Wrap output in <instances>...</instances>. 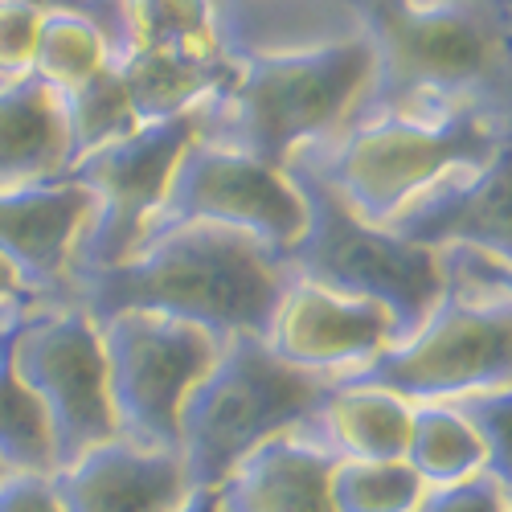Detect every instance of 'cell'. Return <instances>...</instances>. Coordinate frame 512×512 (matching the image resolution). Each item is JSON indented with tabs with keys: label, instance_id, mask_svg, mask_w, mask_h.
Listing matches in <instances>:
<instances>
[{
	"label": "cell",
	"instance_id": "cell-1",
	"mask_svg": "<svg viewBox=\"0 0 512 512\" xmlns=\"http://www.w3.org/2000/svg\"><path fill=\"white\" fill-rule=\"evenodd\" d=\"M345 25L373 58L349 123L476 115L512 136V0H345Z\"/></svg>",
	"mask_w": 512,
	"mask_h": 512
},
{
	"label": "cell",
	"instance_id": "cell-2",
	"mask_svg": "<svg viewBox=\"0 0 512 512\" xmlns=\"http://www.w3.org/2000/svg\"><path fill=\"white\" fill-rule=\"evenodd\" d=\"M287 283L291 271L263 242L222 226H177L119 267L74 279L70 300L95 324L115 312H156L234 340L267 336Z\"/></svg>",
	"mask_w": 512,
	"mask_h": 512
},
{
	"label": "cell",
	"instance_id": "cell-3",
	"mask_svg": "<svg viewBox=\"0 0 512 512\" xmlns=\"http://www.w3.org/2000/svg\"><path fill=\"white\" fill-rule=\"evenodd\" d=\"M373 58L357 29L238 54L234 78L197 111V136L287 168L353 119Z\"/></svg>",
	"mask_w": 512,
	"mask_h": 512
},
{
	"label": "cell",
	"instance_id": "cell-4",
	"mask_svg": "<svg viewBox=\"0 0 512 512\" xmlns=\"http://www.w3.org/2000/svg\"><path fill=\"white\" fill-rule=\"evenodd\" d=\"M508 140L512 136L476 115H373L340 127L332 140L291 160L312 168L361 222L390 226L406 205L463 168L492 160Z\"/></svg>",
	"mask_w": 512,
	"mask_h": 512
},
{
	"label": "cell",
	"instance_id": "cell-5",
	"mask_svg": "<svg viewBox=\"0 0 512 512\" xmlns=\"http://www.w3.org/2000/svg\"><path fill=\"white\" fill-rule=\"evenodd\" d=\"M332 381L283 365L263 336H234L181 406L177 455L193 488H218L279 435H295Z\"/></svg>",
	"mask_w": 512,
	"mask_h": 512
},
{
	"label": "cell",
	"instance_id": "cell-6",
	"mask_svg": "<svg viewBox=\"0 0 512 512\" xmlns=\"http://www.w3.org/2000/svg\"><path fill=\"white\" fill-rule=\"evenodd\" d=\"M287 177L304 197V234L283 254L291 279L328 287L336 295L381 304L394 316L398 340H406L435 312L447 287V267L439 250L414 246L386 226H369L340 201L312 168L287 164Z\"/></svg>",
	"mask_w": 512,
	"mask_h": 512
},
{
	"label": "cell",
	"instance_id": "cell-7",
	"mask_svg": "<svg viewBox=\"0 0 512 512\" xmlns=\"http://www.w3.org/2000/svg\"><path fill=\"white\" fill-rule=\"evenodd\" d=\"M340 381L386 390L410 406L504 390L512 386V304L447 267L435 312L406 340Z\"/></svg>",
	"mask_w": 512,
	"mask_h": 512
},
{
	"label": "cell",
	"instance_id": "cell-8",
	"mask_svg": "<svg viewBox=\"0 0 512 512\" xmlns=\"http://www.w3.org/2000/svg\"><path fill=\"white\" fill-rule=\"evenodd\" d=\"M13 369L37 398L54 443V472L119 439L99 324L74 300L33 304L13 332Z\"/></svg>",
	"mask_w": 512,
	"mask_h": 512
},
{
	"label": "cell",
	"instance_id": "cell-9",
	"mask_svg": "<svg viewBox=\"0 0 512 512\" xmlns=\"http://www.w3.org/2000/svg\"><path fill=\"white\" fill-rule=\"evenodd\" d=\"M115 431L144 451H177L181 406L218 361L226 340L156 312L99 320Z\"/></svg>",
	"mask_w": 512,
	"mask_h": 512
},
{
	"label": "cell",
	"instance_id": "cell-10",
	"mask_svg": "<svg viewBox=\"0 0 512 512\" xmlns=\"http://www.w3.org/2000/svg\"><path fill=\"white\" fill-rule=\"evenodd\" d=\"M304 218V197L287 168H271L246 152L197 136L181 152L144 242L177 226H222L263 242L283 259L304 234Z\"/></svg>",
	"mask_w": 512,
	"mask_h": 512
},
{
	"label": "cell",
	"instance_id": "cell-11",
	"mask_svg": "<svg viewBox=\"0 0 512 512\" xmlns=\"http://www.w3.org/2000/svg\"><path fill=\"white\" fill-rule=\"evenodd\" d=\"M193 140H197V111L144 123L132 136L82 156L70 168L66 177L78 181L95 201L87 234H82L74 254V279L119 267L140 250L168 193V181H173V168Z\"/></svg>",
	"mask_w": 512,
	"mask_h": 512
},
{
	"label": "cell",
	"instance_id": "cell-12",
	"mask_svg": "<svg viewBox=\"0 0 512 512\" xmlns=\"http://www.w3.org/2000/svg\"><path fill=\"white\" fill-rule=\"evenodd\" d=\"M263 345L291 369L340 381L398 345V328L381 304L291 279L267 324Z\"/></svg>",
	"mask_w": 512,
	"mask_h": 512
},
{
	"label": "cell",
	"instance_id": "cell-13",
	"mask_svg": "<svg viewBox=\"0 0 512 512\" xmlns=\"http://www.w3.org/2000/svg\"><path fill=\"white\" fill-rule=\"evenodd\" d=\"M386 230L426 250H467L512 267V140L492 160L439 181Z\"/></svg>",
	"mask_w": 512,
	"mask_h": 512
},
{
	"label": "cell",
	"instance_id": "cell-14",
	"mask_svg": "<svg viewBox=\"0 0 512 512\" xmlns=\"http://www.w3.org/2000/svg\"><path fill=\"white\" fill-rule=\"evenodd\" d=\"M91 193L62 177L0 193V259L41 300H70L74 254L91 222Z\"/></svg>",
	"mask_w": 512,
	"mask_h": 512
},
{
	"label": "cell",
	"instance_id": "cell-15",
	"mask_svg": "<svg viewBox=\"0 0 512 512\" xmlns=\"http://www.w3.org/2000/svg\"><path fill=\"white\" fill-rule=\"evenodd\" d=\"M66 512H173L193 484L177 451H144L111 439L50 472Z\"/></svg>",
	"mask_w": 512,
	"mask_h": 512
},
{
	"label": "cell",
	"instance_id": "cell-16",
	"mask_svg": "<svg viewBox=\"0 0 512 512\" xmlns=\"http://www.w3.org/2000/svg\"><path fill=\"white\" fill-rule=\"evenodd\" d=\"M410 435V402L349 386V381H332L320 406L300 422L295 439L316 447L332 463H390L406 455Z\"/></svg>",
	"mask_w": 512,
	"mask_h": 512
},
{
	"label": "cell",
	"instance_id": "cell-17",
	"mask_svg": "<svg viewBox=\"0 0 512 512\" xmlns=\"http://www.w3.org/2000/svg\"><path fill=\"white\" fill-rule=\"evenodd\" d=\"M70 173L62 95L37 74L0 82V193L50 185Z\"/></svg>",
	"mask_w": 512,
	"mask_h": 512
},
{
	"label": "cell",
	"instance_id": "cell-18",
	"mask_svg": "<svg viewBox=\"0 0 512 512\" xmlns=\"http://www.w3.org/2000/svg\"><path fill=\"white\" fill-rule=\"evenodd\" d=\"M332 467L316 447L279 435L250 451L213 492L222 512H336Z\"/></svg>",
	"mask_w": 512,
	"mask_h": 512
},
{
	"label": "cell",
	"instance_id": "cell-19",
	"mask_svg": "<svg viewBox=\"0 0 512 512\" xmlns=\"http://www.w3.org/2000/svg\"><path fill=\"white\" fill-rule=\"evenodd\" d=\"M123 41L119 54H156L205 66L238 62L218 0H119Z\"/></svg>",
	"mask_w": 512,
	"mask_h": 512
},
{
	"label": "cell",
	"instance_id": "cell-20",
	"mask_svg": "<svg viewBox=\"0 0 512 512\" xmlns=\"http://www.w3.org/2000/svg\"><path fill=\"white\" fill-rule=\"evenodd\" d=\"M402 459L426 488H443L484 472V443L476 426L451 402H418L410 406V435Z\"/></svg>",
	"mask_w": 512,
	"mask_h": 512
},
{
	"label": "cell",
	"instance_id": "cell-21",
	"mask_svg": "<svg viewBox=\"0 0 512 512\" xmlns=\"http://www.w3.org/2000/svg\"><path fill=\"white\" fill-rule=\"evenodd\" d=\"M33 304H58V300H33ZM33 304H21L0 320V459L9 463V472L50 476L54 443H50L46 414H41L37 398L21 386V377L13 369V332H17L21 312Z\"/></svg>",
	"mask_w": 512,
	"mask_h": 512
},
{
	"label": "cell",
	"instance_id": "cell-22",
	"mask_svg": "<svg viewBox=\"0 0 512 512\" xmlns=\"http://www.w3.org/2000/svg\"><path fill=\"white\" fill-rule=\"evenodd\" d=\"M115 62L111 33L82 13H46L33 41V74L58 95L91 82Z\"/></svg>",
	"mask_w": 512,
	"mask_h": 512
},
{
	"label": "cell",
	"instance_id": "cell-23",
	"mask_svg": "<svg viewBox=\"0 0 512 512\" xmlns=\"http://www.w3.org/2000/svg\"><path fill=\"white\" fill-rule=\"evenodd\" d=\"M62 115H66V136H70V168L123 136H132L136 127H144L136 119V107L127 99V87L115 70V62L107 70H99L91 82L66 91L62 95Z\"/></svg>",
	"mask_w": 512,
	"mask_h": 512
},
{
	"label": "cell",
	"instance_id": "cell-24",
	"mask_svg": "<svg viewBox=\"0 0 512 512\" xmlns=\"http://www.w3.org/2000/svg\"><path fill=\"white\" fill-rule=\"evenodd\" d=\"M426 484L406 467L390 463H336L332 467V508L336 512H414Z\"/></svg>",
	"mask_w": 512,
	"mask_h": 512
},
{
	"label": "cell",
	"instance_id": "cell-25",
	"mask_svg": "<svg viewBox=\"0 0 512 512\" xmlns=\"http://www.w3.org/2000/svg\"><path fill=\"white\" fill-rule=\"evenodd\" d=\"M451 406L476 426L484 443V472L512 496V386L459 398Z\"/></svg>",
	"mask_w": 512,
	"mask_h": 512
},
{
	"label": "cell",
	"instance_id": "cell-26",
	"mask_svg": "<svg viewBox=\"0 0 512 512\" xmlns=\"http://www.w3.org/2000/svg\"><path fill=\"white\" fill-rule=\"evenodd\" d=\"M508 508H512V496L488 472H480L443 488H426L414 512H508Z\"/></svg>",
	"mask_w": 512,
	"mask_h": 512
},
{
	"label": "cell",
	"instance_id": "cell-27",
	"mask_svg": "<svg viewBox=\"0 0 512 512\" xmlns=\"http://www.w3.org/2000/svg\"><path fill=\"white\" fill-rule=\"evenodd\" d=\"M41 13L0 0V82L33 74V41H37Z\"/></svg>",
	"mask_w": 512,
	"mask_h": 512
},
{
	"label": "cell",
	"instance_id": "cell-28",
	"mask_svg": "<svg viewBox=\"0 0 512 512\" xmlns=\"http://www.w3.org/2000/svg\"><path fill=\"white\" fill-rule=\"evenodd\" d=\"M0 512H66L54 480L37 472H9L0 480Z\"/></svg>",
	"mask_w": 512,
	"mask_h": 512
},
{
	"label": "cell",
	"instance_id": "cell-29",
	"mask_svg": "<svg viewBox=\"0 0 512 512\" xmlns=\"http://www.w3.org/2000/svg\"><path fill=\"white\" fill-rule=\"evenodd\" d=\"M13 5H25L33 13H82V17H95L107 33H111V46L119 54V41H123V17H119V0H13Z\"/></svg>",
	"mask_w": 512,
	"mask_h": 512
},
{
	"label": "cell",
	"instance_id": "cell-30",
	"mask_svg": "<svg viewBox=\"0 0 512 512\" xmlns=\"http://www.w3.org/2000/svg\"><path fill=\"white\" fill-rule=\"evenodd\" d=\"M439 254H443V263L455 275H463V279H472V283L504 295V300L512 304V267L492 263V259H480V254H467V250H439Z\"/></svg>",
	"mask_w": 512,
	"mask_h": 512
},
{
	"label": "cell",
	"instance_id": "cell-31",
	"mask_svg": "<svg viewBox=\"0 0 512 512\" xmlns=\"http://www.w3.org/2000/svg\"><path fill=\"white\" fill-rule=\"evenodd\" d=\"M33 300H41V295H33L25 283H21V275L0 259V320H5L13 308H21V304H33Z\"/></svg>",
	"mask_w": 512,
	"mask_h": 512
},
{
	"label": "cell",
	"instance_id": "cell-32",
	"mask_svg": "<svg viewBox=\"0 0 512 512\" xmlns=\"http://www.w3.org/2000/svg\"><path fill=\"white\" fill-rule=\"evenodd\" d=\"M173 512H222V504H218V492L213 488H193L189 500L181 508H173Z\"/></svg>",
	"mask_w": 512,
	"mask_h": 512
},
{
	"label": "cell",
	"instance_id": "cell-33",
	"mask_svg": "<svg viewBox=\"0 0 512 512\" xmlns=\"http://www.w3.org/2000/svg\"><path fill=\"white\" fill-rule=\"evenodd\" d=\"M259 5H267V0H218L222 21H226V17H234V13H242V9H259Z\"/></svg>",
	"mask_w": 512,
	"mask_h": 512
},
{
	"label": "cell",
	"instance_id": "cell-34",
	"mask_svg": "<svg viewBox=\"0 0 512 512\" xmlns=\"http://www.w3.org/2000/svg\"><path fill=\"white\" fill-rule=\"evenodd\" d=\"M5 476H9V463H5V459H0V480H5Z\"/></svg>",
	"mask_w": 512,
	"mask_h": 512
},
{
	"label": "cell",
	"instance_id": "cell-35",
	"mask_svg": "<svg viewBox=\"0 0 512 512\" xmlns=\"http://www.w3.org/2000/svg\"><path fill=\"white\" fill-rule=\"evenodd\" d=\"M508 512H512V508H508Z\"/></svg>",
	"mask_w": 512,
	"mask_h": 512
}]
</instances>
